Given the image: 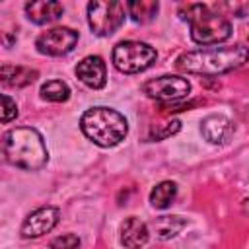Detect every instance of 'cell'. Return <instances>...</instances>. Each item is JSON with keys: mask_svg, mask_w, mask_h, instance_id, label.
Returning a JSON list of instances; mask_svg holds the SVG:
<instances>
[{"mask_svg": "<svg viewBox=\"0 0 249 249\" xmlns=\"http://www.w3.org/2000/svg\"><path fill=\"white\" fill-rule=\"evenodd\" d=\"M58 208L54 206H43V208H37L35 212H31L23 224H21V235L25 239H35V237H41L45 233H49L56 224H58Z\"/></svg>", "mask_w": 249, "mask_h": 249, "instance_id": "obj_9", "label": "cell"}, {"mask_svg": "<svg viewBox=\"0 0 249 249\" xmlns=\"http://www.w3.org/2000/svg\"><path fill=\"white\" fill-rule=\"evenodd\" d=\"M179 18L191 23V39L198 45H218L231 35V23L204 4L179 6Z\"/></svg>", "mask_w": 249, "mask_h": 249, "instance_id": "obj_4", "label": "cell"}, {"mask_svg": "<svg viewBox=\"0 0 249 249\" xmlns=\"http://www.w3.org/2000/svg\"><path fill=\"white\" fill-rule=\"evenodd\" d=\"M179 128H181V123H179L177 119H173V121H167V123L163 124V128H161V130H158V132H154V134H152V138H154V140H161V138H167V136L175 134Z\"/></svg>", "mask_w": 249, "mask_h": 249, "instance_id": "obj_21", "label": "cell"}, {"mask_svg": "<svg viewBox=\"0 0 249 249\" xmlns=\"http://www.w3.org/2000/svg\"><path fill=\"white\" fill-rule=\"evenodd\" d=\"M0 158L6 163L16 165L19 169L35 171L47 163L49 152H47V146L43 142V136L35 128L16 126L2 136Z\"/></svg>", "mask_w": 249, "mask_h": 249, "instance_id": "obj_2", "label": "cell"}, {"mask_svg": "<svg viewBox=\"0 0 249 249\" xmlns=\"http://www.w3.org/2000/svg\"><path fill=\"white\" fill-rule=\"evenodd\" d=\"M41 97L47 99V101L62 103V101H66L70 97V88L62 80H51V82L41 86Z\"/></svg>", "mask_w": 249, "mask_h": 249, "instance_id": "obj_18", "label": "cell"}, {"mask_svg": "<svg viewBox=\"0 0 249 249\" xmlns=\"http://www.w3.org/2000/svg\"><path fill=\"white\" fill-rule=\"evenodd\" d=\"M80 128L93 144L101 148H111V146H117L121 140H124L128 132V123L115 109L93 107L82 115Z\"/></svg>", "mask_w": 249, "mask_h": 249, "instance_id": "obj_3", "label": "cell"}, {"mask_svg": "<svg viewBox=\"0 0 249 249\" xmlns=\"http://www.w3.org/2000/svg\"><path fill=\"white\" fill-rule=\"evenodd\" d=\"M124 8H126L128 16L132 18V21H136V23H148V21H152L156 18V14L160 10V4L154 2V0H132Z\"/></svg>", "mask_w": 249, "mask_h": 249, "instance_id": "obj_15", "label": "cell"}, {"mask_svg": "<svg viewBox=\"0 0 249 249\" xmlns=\"http://www.w3.org/2000/svg\"><path fill=\"white\" fill-rule=\"evenodd\" d=\"M78 247H80V237L74 233H64L51 241V249H78Z\"/></svg>", "mask_w": 249, "mask_h": 249, "instance_id": "obj_20", "label": "cell"}, {"mask_svg": "<svg viewBox=\"0 0 249 249\" xmlns=\"http://www.w3.org/2000/svg\"><path fill=\"white\" fill-rule=\"evenodd\" d=\"M124 4L117 0H95L88 4V23L99 37L113 35L124 21Z\"/></svg>", "mask_w": 249, "mask_h": 249, "instance_id": "obj_6", "label": "cell"}, {"mask_svg": "<svg viewBox=\"0 0 249 249\" xmlns=\"http://www.w3.org/2000/svg\"><path fill=\"white\" fill-rule=\"evenodd\" d=\"M76 43H78V31H74L72 27H53L37 37L35 47L41 54L62 56L68 54L76 47Z\"/></svg>", "mask_w": 249, "mask_h": 249, "instance_id": "obj_8", "label": "cell"}, {"mask_svg": "<svg viewBox=\"0 0 249 249\" xmlns=\"http://www.w3.org/2000/svg\"><path fill=\"white\" fill-rule=\"evenodd\" d=\"M64 8L60 2L54 0H37V2H27L25 4V14L27 19L37 23V25H45V23H53L62 16Z\"/></svg>", "mask_w": 249, "mask_h": 249, "instance_id": "obj_12", "label": "cell"}, {"mask_svg": "<svg viewBox=\"0 0 249 249\" xmlns=\"http://www.w3.org/2000/svg\"><path fill=\"white\" fill-rule=\"evenodd\" d=\"M156 49L142 41H121L113 49V64L124 74L144 72L156 62Z\"/></svg>", "mask_w": 249, "mask_h": 249, "instance_id": "obj_5", "label": "cell"}, {"mask_svg": "<svg viewBox=\"0 0 249 249\" xmlns=\"http://www.w3.org/2000/svg\"><path fill=\"white\" fill-rule=\"evenodd\" d=\"M185 226H187V220L181 216H160L154 220V230L160 239L175 237Z\"/></svg>", "mask_w": 249, "mask_h": 249, "instance_id": "obj_17", "label": "cell"}, {"mask_svg": "<svg viewBox=\"0 0 249 249\" xmlns=\"http://www.w3.org/2000/svg\"><path fill=\"white\" fill-rule=\"evenodd\" d=\"M247 60V47L233 45V47H210V49H196L177 56L175 66L187 74H200V76H218L224 72H231L243 66Z\"/></svg>", "mask_w": 249, "mask_h": 249, "instance_id": "obj_1", "label": "cell"}, {"mask_svg": "<svg viewBox=\"0 0 249 249\" xmlns=\"http://www.w3.org/2000/svg\"><path fill=\"white\" fill-rule=\"evenodd\" d=\"M39 72L31 70L27 66H16V64H4L0 66V84L6 88H25L37 80Z\"/></svg>", "mask_w": 249, "mask_h": 249, "instance_id": "obj_13", "label": "cell"}, {"mask_svg": "<svg viewBox=\"0 0 249 249\" xmlns=\"http://www.w3.org/2000/svg\"><path fill=\"white\" fill-rule=\"evenodd\" d=\"M18 117V105L12 97L0 93V123H12Z\"/></svg>", "mask_w": 249, "mask_h": 249, "instance_id": "obj_19", "label": "cell"}, {"mask_svg": "<svg viewBox=\"0 0 249 249\" xmlns=\"http://www.w3.org/2000/svg\"><path fill=\"white\" fill-rule=\"evenodd\" d=\"M175 195H177V185L173 181H161V183H158L152 189V193H150V204L154 208L163 210V208H167L175 200Z\"/></svg>", "mask_w": 249, "mask_h": 249, "instance_id": "obj_16", "label": "cell"}, {"mask_svg": "<svg viewBox=\"0 0 249 249\" xmlns=\"http://www.w3.org/2000/svg\"><path fill=\"white\" fill-rule=\"evenodd\" d=\"M76 76L82 84H86L91 89L103 88L107 82V68H105L103 58L97 54H89V56L82 58L76 66Z\"/></svg>", "mask_w": 249, "mask_h": 249, "instance_id": "obj_10", "label": "cell"}, {"mask_svg": "<svg viewBox=\"0 0 249 249\" xmlns=\"http://www.w3.org/2000/svg\"><path fill=\"white\" fill-rule=\"evenodd\" d=\"M148 239H150V230L140 218L128 216L121 224V243L126 249H142L148 243Z\"/></svg>", "mask_w": 249, "mask_h": 249, "instance_id": "obj_11", "label": "cell"}, {"mask_svg": "<svg viewBox=\"0 0 249 249\" xmlns=\"http://www.w3.org/2000/svg\"><path fill=\"white\" fill-rule=\"evenodd\" d=\"M200 132L210 144H222L231 134V123L222 115H208L200 124Z\"/></svg>", "mask_w": 249, "mask_h": 249, "instance_id": "obj_14", "label": "cell"}, {"mask_svg": "<svg viewBox=\"0 0 249 249\" xmlns=\"http://www.w3.org/2000/svg\"><path fill=\"white\" fill-rule=\"evenodd\" d=\"M142 91L148 97L158 99L161 103H175L189 95L191 84L187 78H181V76H160V78L148 80L142 86Z\"/></svg>", "mask_w": 249, "mask_h": 249, "instance_id": "obj_7", "label": "cell"}]
</instances>
